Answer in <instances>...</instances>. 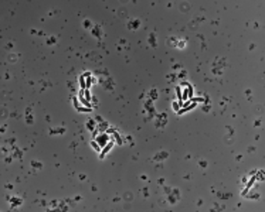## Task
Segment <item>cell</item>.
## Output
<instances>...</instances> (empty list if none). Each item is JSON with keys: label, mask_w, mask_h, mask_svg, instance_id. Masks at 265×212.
<instances>
[{"label": "cell", "mask_w": 265, "mask_h": 212, "mask_svg": "<svg viewBox=\"0 0 265 212\" xmlns=\"http://www.w3.org/2000/svg\"><path fill=\"white\" fill-rule=\"evenodd\" d=\"M97 141L99 143V146H105L108 144V134H101L97 137Z\"/></svg>", "instance_id": "obj_1"}]
</instances>
